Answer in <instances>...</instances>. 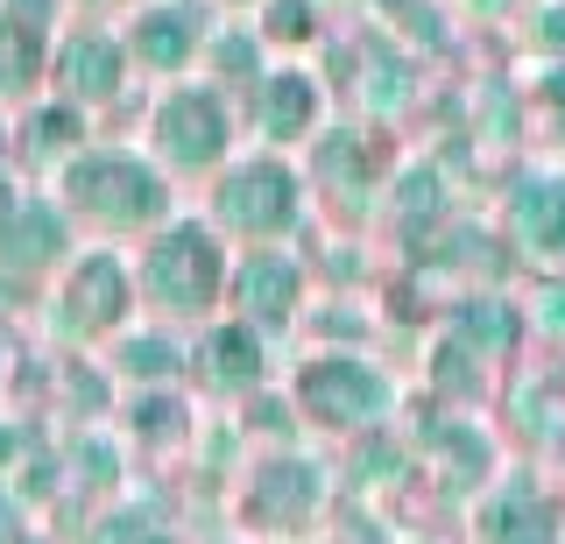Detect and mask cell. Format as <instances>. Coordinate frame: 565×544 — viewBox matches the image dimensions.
I'll use <instances>...</instances> for the list:
<instances>
[{
	"label": "cell",
	"mask_w": 565,
	"mask_h": 544,
	"mask_svg": "<svg viewBox=\"0 0 565 544\" xmlns=\"http://www.w3.org/2000/svg\"><path fill=\"white\" fill-rule=\"evenodd\" d=\"M226 213L247 220V226H269V220L290 213V184H282L276 170H241V178H234V205H226Z\"/></svg>",
	"instance_id": "1"
},
{
	"label": "cell",
	"mask_w": 565,
	"mask_h": 544,
	"mask_svg": "<svg viewBox=\"0 0 565 544\" xmlns=\"http://www.w3.org/2000/svg\"><path fill=\"white\" fill-rule=\"evenodd\" d=\"M170 120H177V135H184V142H177L184 156H205L212 149V107H205V99H184Z\"/></svg>",
	"instance_id": "2"
},
{
	"label": "cell",
	"mask_w": 565,
	"mask_h": 544,
	"mask_svg": "<svg viewBox=\"0 0 565 544\" xmlns=\"http://www.w3.org/2000/svg\"><path fill=\"white\" fill-rule=\"evenodd\" d=\"M269 120H276V128H297V120H305V93H276L269 99Z\"/></svg>",
	"instance_id": "3"
}]
</instances>
